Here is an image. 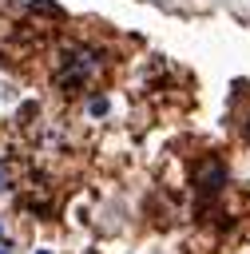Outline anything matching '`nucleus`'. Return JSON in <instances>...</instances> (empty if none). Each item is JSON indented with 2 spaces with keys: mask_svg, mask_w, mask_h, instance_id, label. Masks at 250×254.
<instances>
[{
  "mask_svg": "<svg viewBox=\"0 0 250 254\" xmlns=\"http://www.w3.org/2000/svg\"><path fill=\"white\" fill-rule=\"evenodd\" d=\"M0 190H4V171H0Z\"/></svg>",
  "mask_w": 250,
  "mask_h": 254,
  "instance_id": "nucleus-4",
  "label": "nucleus"
},
{
  "mask_svg": "<svg viewBox=\"0 0 250 254\" xmlns=\"http://www.w3.org/2000/svg\"><path fill=\"white\" fill-rule=\"evenodd\" d=\"M242 139H246V143H250V115H246V119H242Z\"/></svg>",
  "mask_w": 250,
  "mask_h": 254,
  "instance_id": "nucleus-3",
  "label": "nucleus"
},
{
  "mask_svg": "<svg viewBox=\"0 0 250 254\" xmlns=\"http://www.w3.org/2000/svg\"><path fill=\"white\" fill-rule=\"evenodd\" d=\"M87 111H91V115H103V111H107V99H91Z\"/></svg>",
  "mask_w": 250,
  "mask_h": 254,
  "instance_id": "nucleus-2",
  "label": "nucleus"
},
{
  "mask_svg": "<svg viewBox=\"0 0 250 254\" xmlns=\"http://www.w3.org/2000/svg\"><path fill=\"white\" fill-rule=\"evenodd\" d=\"M40 254H44V250H40Z\"/></svg>",
  "mask_w": 250,
  "mask_h": 254,
  "instance_id": "nucleus-7",
  "label": "nucleus"
},
{
  "mask_svg": "<svg viewBox=\"0 0 250 254\" xmlns=\"http://www.w3.org/2000/svg\"><path fill=\"white\" fill-rule=\"evenodd\" d=\"M0 238H4V230H0Z\"/></svg>",
  "mask_w": 250,
  "mask_h": 254,
  "instance_id": "nucleus-6",
  "label": "nucleus"
},
{
  "mask_svg": "<svg viewBox=\"0 0 250 254\" xmlns=\"http://www.w3.org/2000/svg\"><path fill=\"white\" fill-rule=\"evenodd\" d=\"M99 75H103V56L91 52V48L71 44V48H63L60 60H56V87H60L63 95H79V91H87Z\"/></svg>",
  "mask_w": 250,
  "mask_h": 254,
  "instance_id": "nucleus-1",
  "label": "nucleus"
},
{
  "mask_svg": "<svg viewBox=\"0 0 250 254\" xmlns=\"http://www.w3.org/2000/svg\"><path fill=\"white\" fill-rule=\"evenodd\" d=\"M0 254H8V250H0Z\"/></svg>",
  "mask_w": 250,
  "mask_h": 254,
  "instance_id": "nucleus-5",
  "label": "nucleus"
}]
</instances>
